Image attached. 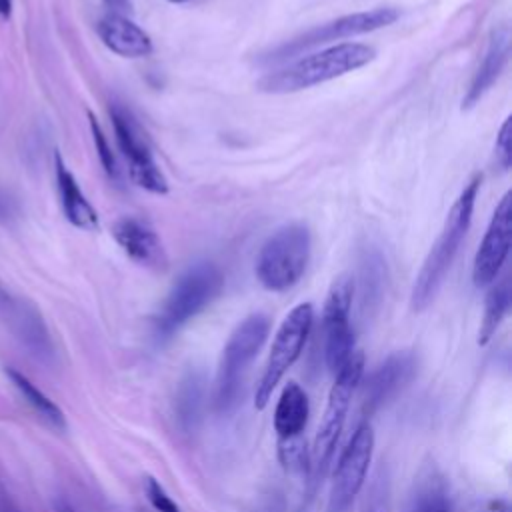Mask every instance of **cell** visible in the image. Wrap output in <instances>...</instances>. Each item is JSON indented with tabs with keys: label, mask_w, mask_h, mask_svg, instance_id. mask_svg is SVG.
I'll return each instance as SVG.
<instances>
[{
	"label": "cell",
	"mask_w": 512,
	"mask_h": 512,
	"mask_svg": "<svg viewBox=\"0 0 512 512\" xmlns=\"http://www.w3.org/2000/svg\"><path fill=\"white\" fill-rule=\"evenodd\" d=\"M416 356L410 350H396L388 354L364 380L360 408L362 416L370 418L392 398H396L416 374Z\"/></svg>",
	"instance_id": "4fadbf2b"
},
{
	"label": "cell",
	"mask_w": 512,
	"mask_h": 512,
	"mask_svg": "<svg viewBox=\"0 0 512 512\" xmlns=\"http://www.w3.org/2000/svg\"><path fill=\"white\" fill-rule=\"evenodd\" d=\"M510 300H512V292H510V282L508 278H502L498 284H494L484 300V316L480 322V330H478V344L486 346L492 336L496 334L498 326L502 324L504 316L510 310Z\"/></svg>",
	"instance_id": "7402d4cb"
},
{
	"label": "cell",
	"mask_w": 512,
	"mask_h": 512,
	"mask_svg": "<svg viewBox=\"0 0 512 512\" xmlns=\"http://www.w3.org/2000/svg\"><path fill=\"white\" fill-rule=\"evenodd\" d=\"M168 2H172V4H182V2H186V0H168Z\"/></svg>",
	"instance_id": "1f68e13d"
},
{
	"label": "cell",
	"mask_w": 512,
	"mask_h": 512,
	"mask_svg": "<svg viewBox=\"0 0 512 512\" xmlns=\"http://www.w3.org/2000/svg\"><path fill=\"white\" fill-rule=\"evenodd\" d=\"M374 452V430L368 422H360L352 432L346 448L340 454V460L334 470L328 512H348L360 488Z\"/></svg>",
	"instance_id": "9c48e42d"
},
{
	"label": "cell",
	"mask_w": 512,
	"mask_h": 512,
	"mask_svg": "<svg viewBox=\"0 0 512 512\" xmlns=\"http://www.w3.org/2000/svg\"><path fill=\"white\" fill-rule=\"evenodd\" d=\"M400 12L396 8L390 6H382V8H372L366 12H354V14H346L340 16L328 24L316 26L312 30H308L306 34L282 44L280 48H276L274 52H270V56H266V60H284L290 58L294 54H300L306 48L330 42V40H340V38H350V36H358V34H366V32H374L380 28H386L390 24H394L398 20Z\"/></svg>",
	"instance_id": "30bf717a"
},
{
	"label": "cell",
	"mask_w": 512,
	"mask_h": 512,
	"mask_svg": "<svg viewBox=\"0 0 512 512\" xmlns=\"http://www.w3.org/2000/svg\"><path fill=\"white\" fill-rule=\"evenodd\" d=\"M270 332V318L262 312L246 316L228 336L214 380V408L228 412L238 398L242 378L264 346Z\"/></svg>",
	"instance_id": "277c9868"
},
{
	"label": "cell",
	"mask_w": 512,
	"mask_h": 512,
	"mask_svg": "<svg viewBox=\"0 0 512 512\" xmlns=\"http://www.w3.org/2000/svg\"><path fill=\"white\" fill-rule=\"evenodd\" d=\"M110 118L116 134L118 148L122 150L124 158L128 160L130 178L136 186L152 192V194H166L168 192V180L164 178L162 170L156 166L150 148L146 144V138L136 124V120L130 116V112L118 104L110 106Z\"/></svg>",
	"instance_id": "8fae6325"
},
{
	"label": "cell",
	"mask_w": 512,
	"mask_h": 512,
	"mask_svg": "<svg viewBox=\"0 0 512 512\" xmlns=\"http://www.w3.org/2000/svg\"><path fill=\"white\" fill-rule=\"evenodd\" d=\"M480 182H482V176H474L464 186V190L454 200V204L444 220L438 240L434 242L428 256L424 258L422 268L412 286V296H410V304H412L414 312H422L434 300L438 288L442 286L444 276L458 252V246H460L462 238L466 236L468 226L472 222V212H474Z\"/></svg>",
	"instance_id": "7a4b0ae2"
},
{
	"label": "cell",
	"mask_w": 512,
	"mask_h": 512,
	"mask_svg": "<svg viewBox=\"0 0 512 512\" xmlns=\"http://www.w3.org/2000/svg\"><path fill=\"white\" fill-rule=\"evenodd\" d=\"M144 492H146V498H148V502L152 504V508L156 512H180L178 504L170 498V494L164 490V486L156 478L146 476Z\"/></svg>",
	"instance_id": "cb8c5ba5"
},
{
	"label": "cell",
	"mask_w": 512,
	"mask_h": 512,
	"mask_svg": "<svg viewBox=\"0 0 512 512\" xmlns=\"http://www.w3.org/2000/svg\"><path fill=\"white\" fill-rule=\"evenodd\" d=\"M12 14V0H0V18H8Z\"/></svg>",
	"instance_id": "f1b7e54d"
},
{
	"label": "cell",
	"mask_w": 512,
	"mask_h": 512,
	"mask_svg": "<svg viewBox=\"0 0 512 512\" xmlns=\"http://www.w3.org/2000/svg\"><path fill=\"white\" fill-rule=\"evenodd\" d=\"M54 166H56V186H58L60 206H62L66 220L76 228L96 230L98 214H96L94 206L88 202V198L84 196V192L80 190L72 172L66 168L60 154L54 156Z\"/></svg>",
	"instance_id": "e0dca14e"
},
{
	"label": "cell",
	"mask_w": 512,
	"mask_h": 512,
	"mask_svg": "<svg viewBox=\"0 0 512 512\" xmlns=\"http://www.w3.org/2000/svg\"><path fill=\"white\" fill-rule=\"evenodd\" d=\"M56 512H76L68 502H56Z\"/></svg>",
	"instance_id": "f546056e"
},
{
	"label": "cell",
	"mask_w": 512,
	"mask_h": 512,
	"mask_svg": "<svg viewBox=\"0 0 512 512\" xmlns=\"http://www.w3.org/2000/svg\"><path fill=\"white\" fill-rule=\"evenodd\" d=\"M12 200L0 190V220H6L12 216Z\"/></svg>",
	"instance_id": "484cf974"
},
{
	"label": "cell",
	"mask_w": 512,
	"mask_h": 512,
	"mask_svg": "<svg viewBox=\"0 0 512 512\" xmlns=\"http://www.w3.org/2000/svg\"><path fill=\"white\" fill-rule=\"evenodd\" d=\"M204 400H206V386L204 378L200 372H188L176 392V420L184 432H194L202 420V410H204Z\"/></svg>",
	"instance_id": "ffe728a7"
},
{
	"label": "cell",
	"mask_w": 512,
	"mask_h": 512,
	"mask_svg": "<svg viewBox=\"0 0 512 512\" xmlns=\"http://www.w3.org/2000/svg\"><path fill=\"white\" fill-rule=\"evenodd\" d=\"M310 406L308 396L296 382H288L274 410V430L278 436L280 460H296L306 454L302 432L306 430Z\"/></svg>",
	"instance_id": "5bb4252c"
},
{
	"label": "cell",
	"mask_w": 512,
	"mask_h": 512,
	"mask_svg": "<svg viewBox=\"0 0 512 512\" xmlns=\"http://www.w3.org/2000/svg\"><path fill=\"white\" fill-rule=\"evenodd\" d=\"M108 8H112V12H124L130 8V0H102Z\"/></svg>",
	"instance_id": "83f0119b"
},
{
	"label": "cell",
	"mask_w": 512,
	"mask_h": 512,
	"mask_svg": "<svg viewBox=\"0 0 512 512\" xmlns=\"http://www.w3.org/2000/svg\"><path fill=\"white\" fill-rule=\"evenodd\" d=\"M112 236L120 248L142 266H162L166 262L164 248L154 228L134 216H124L112 226Z\"/></svg>",
	"instance_id": "9a60e30c"
},
{
	"label": "cell",
	"mask_w": 512,
	"mask_h": 512,
	"mask_svg": "<svg viewBox=\"0 0 512 512\" xmlns=\"http://www.w3.org/2000/svg\"><path fill=\"white\" fill-rule=\"evenodd\" d=\"M88 120H90V132H92V140H94V146H96V152H98V158L102 162V168L106 170V174L110 178H116L118 176V166H116V158H114V152L98 124V120L94 118V114H88Z\"/></svg>",
	"instance_id": "603a6c76"
},
{
	"label": "cell",
	"mask_w": 512,
	"mask_h": 512,
	"mask_svg": "<svg viewBox=\"0 0 512 512\" xmlns=\"http://www.w3.org/2000/svg\"><path fill=\"white\" fill-rule=\"evenodd\" d=\"M376 52L368 44L360 42H344L320 52L302 56L288 66L274 70L258 80V90L268 94H290L298 92L338 76H344L352 70L366 66L374 60Z\"/></svg>",
	"instance_id": "6da1fadb"
},
{
	"label": "cell",
	"mask_w": 512,
	"mask_h": 512,
	"mask_svg": "<svg viewBox=\"0 0 512 512\" xmlns=\"http://www.w3.org/2000/svg\"><path fill=\"white\" fill-rule=\"evenodd\" d=\"M98 36L104 46L122 58H144L152 54V38L130 18L110 12L100 18Z\"/></svg>",
	"instance_id": "2e32d148"
},
{
	"label": "cell",
	"mask_w": 512,
	"mask_h": 512,
	"mask_svg": "<svg viewBox=\"0 0 512 512\" xmlns=\"http://www.w3.org/2000/svg\"><path fill=\"white\" fill-rule=\"evenodd\" d=\"M4 372L10 378L12 386L20 392L24 402L38 414V418H42L54 430H66V416L52 398H48L24 372L12 366H6Z\"/></svg>",
	"instance_id": "44dd1931"
},
{
	"label": "cell",
	"mask_w": 512,
	"mask_h": 512,
	"mask_svg": "<svg viewBox=\"0 0 512 512\" xmlns=\"http://www.w3.org/2000/svg\"><path fill=\"white\" fill-rule=\"evenodd\" d=\"M224 288V274L214 262H196L186 268L168 292L156 318V336L170 338L186 322L208 308Z\"/></svg>",
	"instance_id": "3957f363"
},
{
	"label": "cell",
	"mask_w": 512,
	"mask_h": 512,
	"mask_svg": "<svg viewBox=\"0 0 512 512\" xmlns=\"http://www.w3.org/2000/svg\"><path fill=\"white\" fill-rule=\"evenodd\" d=\"M496 158L504 170L510 168L512 164V118L510 116H506L496 136Z\"/></svg>",
	"instance_id": "d4e9b609"
},
{
	"label": "cell",
	"mask_w": 512,
	"mask_h": 512,
	"mask_svg": "<svg viewBox=\"0 0 512 512\" xmlns=\"http://www.w3.org/2000/svg\"><path fill=\"white\" fill-rule=\"evenodd\" d=\"M510 244H512V192H506L496 204V210L490 218V224L474 256L472 282L476 288L490 286L496 280L510 252Z\"/></svg>",
	"instance_id": "7c38bea8"
},
{
	"label": "cell",
	"mask_w": 512,
	"mask_h": 512,
	"mask_svg": "<svg viewBox=\"0 0 512 512\" xmlns=\"http://www.w3.org/2000/svg\"><path fill=\"white\" fill-rule=\"evenodd\" d=\"M312 322H314V308L310 302H302L294 306L282 320L274 336L264 372L256 384V392H254L256 410H264L268 406L274 388L284 378V374L294 366V362L300 358L306 346V340L310 336Z\"/></svg>",
	"instance_id": "52a82bcc"
},
{
	"label": "cell",
	"mask_w": 512,
	"mask_h": 512,
	"mask_svg": "<svg viewBox=\"0 0 512 512\" xmlns=\"http://www.w3.org/2000/svg\"><path fill=\"white\" fill-rule=\"evenodd\" d=\"M408 512H454L448 484L436 466H428L418 474Z\"/></svg>",
	"instance_id": "d6986e66"
},
{
	"label": "cell",
	"mask_w": 512,
	"mask_h": 512,
	"mask_svg": "<svg viewBox=\"0 0 512 512\" xmlns=\"http://www.w3.org/2000/svg\"><path fill=\"white\" fill-rule=\"evenodd\" d=\"M362 376H364V354L354 350V354L346 360V364L334 374V384L330 388L328 402L314 438V446H312L314 482H318L328 470V464L334 454V446L346 422L352 396L360 386Z\"/></svg>",
	"instance_id": "8992f818"
},
{
	"label": "cell",
	"mask_w": 512,
	"mask_h": 512,
	"mask_svg": "<svg viewBox=\"0 0 512 512\" xmlns=\"http://www.w3.org/2000/svg\"><path fill=\"white\" fill-rule=\"evenodd\" d=\"M312 238L304 224H284L262 244L256 258V276L266 290L284 292L292 288L310 262Z\"/></svg>",
	"instance_id": "5b68a950"
},
{
	"label": "cell",
	"mask_w": 512,
	"mask_h": 512,
	"mask_svg": "<svg viewBox=\"0 0 512 512\" xmlns=\"http://www.w3.org/2000/svg\"><path fill=\"white\" fill-rule=\"evenodd\" d=\"M366 512H384V506L382 504H372L366 508Z\"/></svg>",
	"instance_id": "4dcf8cb0"
},
{
	"label": "cell",
	"mask_w": 512,
	"mask_h": 512,
	"mask_svg": "<svg viewBox=\"0 0 512 512\" xmlns=\"http://www.w3.org/2000/svg\"><path fill=\"white\" fill-rule=\"evenodd\" d=\"M352 298H354V278L350 274L336 276L326 294V302L322 310L324 360L330 372L334 374L354 354V332L350 326Z\"/></svg>",
	"instance_id": "ba28073f"
},
{
	"label": "cell",
	"mask_w": 512,
	"mask_h": 512,
	"mask_svg": "<svg viewBox=\"0 0 512 512\" xmlns=\"http://www.w3.org/2000/svg\"><path fill=\"white\" fill-rule=\"evenodd\" d=\"M508 52H510V34L506 26H500L492 32L486 54L470 82V88L462 100V108H470L474 106L484 92L496 82V78L500 76L506 60H508Z\"/></svg>",
	"instance_id": "ac0fdd59"
},
{
	"label": "cell",
	"mask_w": 512,
	"mask_h": 512,
	"mask_svg": "<svg viewBox=\"0 0 512 512\" xmlns=\"http://www.w3.org/2000/svg\"><path fill=\"white\" fill-rule=\"evenodd\" d=\"M482 512H510V508H508V504L504 500H490L482 508Z\"/></svg>",
	"instance_id": "4316f807"
}]
</instances>
